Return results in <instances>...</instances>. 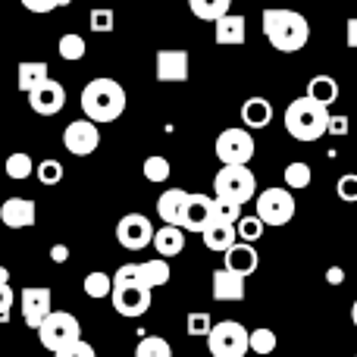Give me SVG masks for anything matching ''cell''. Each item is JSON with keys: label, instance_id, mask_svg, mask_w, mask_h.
I'll return each mask as SVG.
<instances>
[{"label": "cell", "instance_id": "d4e9b609", "mask_svg": "<svg viewBox=\"0 0 357 357\" xmlns=\"http://www.w3.org/2000/svg\"><path fill=\"white\" fill-rule=\"evenodd\" d=\"M169 276H173V270H169L167 257H160V260H144V264H138V282L148 285L151 291L160 289V285H167Z\"/></svg>", "mask_w": 357, "mask_h": 357}, {"label": "cell", "instance_id": "30bf717a", "mask_svg": "<svg viewBox=\"0 0 357 357\" xmlns=\"http://www.w3.org/2000/svg\"><path fill=\"white\" fill-rule=\"evenodd\" d=\"M63 148H66L73 157L94 154V151L100 148V129H98V123H91L88 116L69 123L66 129H63Z\"/></svg>", "mask_w": 357, "mask_h": 357}, {"label": "cell", "instance_id": "7402d4cb", "mask_svg": "<svg viewBox=\"0 0 357 357\" xmlns=\"http://www.w3.org/2000/svg\"><path fill=\"white\" fill-rule=\"evenodd\" d=\"M151 245L157 248V254L160 257H178V254L185 251V229L182 226H167L163 222V229H157L154 232V241Z\"/></svg>", "mask_w": 357, "mask_h": 357}, {"label": "cell", "instance_id": "277c9868", "mask_svg": "<svg viewBox=\"0 0 357 357\" xmlns=\"http://www.w3.org/2000/svg\"><path fill=\"white\" fill-rule=\"evenodd\" d=\"M213 191L220 201H232L238 207H245L248 201L257 197V178L245 163H222L213 178Z\"/></svg>", "mask_w": 357, "mask_h": 357}, {"label": "cell", "instance_id": "83f0119b", "mask_svg": "<svg viewBox=\"0 0 357 357\" xmlns=\"http://www.w3.org/2000/svg\"><path fill=\"white\" fill-rule=\"evenodd\" d=\"M135 357H173V345L160 335H144L135 345Z\"/></svg>", "mask_w": 357, "mask_h": 357}, {"label": "cell", "instance_id": "484cf974", "mask_svg": "<svg viewBox=\"0 0 357 357\" xmlns=\"http://www.w3.org/2000/svg\"><path fill=\"white\" fill-rule=\"evenodd\" d=\"M339 82L333 79V75H314V79L307 82V98H314L317 104L323 107H333L335 100H339Z\"/></svg>", "mask_w": 357, "mask_h": 357}, {"label": "cell", "instance_id": "836d02e7", "mask_svg": "<svg viewBox=\"0 0 357 357\" xmlns=\"http://www.w3.org/2000/svg\"><path fill=\"white\" fill-rule=\"evenodd\" d=\"M264 220H260L257 213L254 216H241L238 222H235V232H238V241H260V235H264Z\"/></svg>", "mask_w": 357, "mask_h": 357}, {"label": "cell", "instance_id": "5b68a950", "mask_svg": "<svg viewBox=\"0 0 357 357\" xmlns=\"http://www.w3.org/2000/svg\"><path fill=\"white\" fill-rule=\"evenodd\" d=\"M207 351L213 357H245L251 351V333L238 320L213 323L207 335Z\"/></svg>", "mask_w": 357, "mask_h": 357}, {"label": "cell", "instance_id": "e575fe53", "mask_svg": "<svg viewBox=\"0 0 357 357\" xmlns=\"http://www.w3.org/2000/svg\"><path fill=\"white\" fill-rule=\"evenodd\" d=\"M276 345H279V339H276V333L273 329H266V326H260V329H254L251 333V351L254 354H273L276 351Z\"/></svg>", "mask_w": 357, "mask_h": 357}, {"label": "cell", "instance_id": "ee69618b", "mask_svg": "<svg viewBox=\"0 0 357 357\" xmlns=\"http://www.w3.org/2000/svg\"><path fill=\"white\" fill-rule=\"evenodd\" d=\"M13 301H16V295H13L10 282H0V314H10Z\"/></svg>", "mask_w": 357, "mask_h": 357}, {"label": "cell", "instance_id": "9c48e42d", "mask_svg": "<svg viewBox=\"0 0 357 357\" xmlns=\"http://www.w3.org/2000/svg\"><path fill=\"white\" fill-rule=\"evenodd\" d=\"M216 157H220V163H251L254 151H257V144H254V135L251 129H222L220 135H216Z\"/></svg>", "mask_w": 357, "mask_h": 357}, {"label": "cell", "instance_id": "52a82bcc", "mask_svg": "<svg viewBox=\"0 0 357 357\" xmlns=\"http://www.w3.org/2000/svg\"><path fill=\"white\" fill-rule=\"evenodd\" d=\"M79 339H82V323L75 320L73 314H66V310H50V314L44 317V323L38 326V342L54 354Z\"/></svg>", "mask_w": 357, "mask_h": 357}, {"label": "cell", "instance_id": "ac0fdd59", "mask_svg": "<svg viewBox=\"0 0 357 357\" xmlns=\"http://www.w3.org/2000/svg\"><path fill=\"white\" fill-rule=\"evenodd\" d=\"M222 257H226V264L222 266H229L232 273H238V276H245V279L254 276L257 266H260V254H257V248H254L251 241H235Z\"/></svg>", "mask_w": 357, "mask_h": 357}, {"label": "cell", "instance_id": "44dd1931", "mask_svg": "<svg viewBox=\"0 0 357 357\" xmlns=\"http://www.w3.org/2000/svg\"><path fill=\"white\" fill-rule=\"evenodd\" d=\"M204 245L210 248V251H220L226 254L229 248L238 241V232H235V222H222V220H210V226L201 232Z\"/></svg>", "mask_w": 357, "mask_h": 357}, {"label": "cell", "instance_id": "8992f818", "mask_svg": "<svg viewBox=\"0 0 357 357\" xmlns=\"http://www.w3.org/2000/svg\"><path fill=\"white\" fill-rule=\"evenodd\" d=\"M254 207H257V216L264 220V226H285V222L295 220V195L285 185H273V188H264L257 197H254Z\"/></svg>", "mask_w": 357, "mask_h": 357}, {"label": "cell", "instance_id": "f546056e", "mask_svg": "<svg viewBox=\"0 0 357 357\" xmlns=\"http://www.w3.org/2000/svg\"><path fill=\"white\" fill-rule=\"evenodd\" d=\"M56 50H60V56H63V60L75 63V60H82V56L88 54V44H85V38H82V35H75V31H69V35H63V38H60V44H56Z\"/></svg>", "mask_w": 357, "mask_h": 357}, {"label": "cell", "instance_id": "f6af8a7d", "mask_svg": "<svg viewBox=\"0 0 357 357\" xmlns=\"http://www.w3.org/2000/svg\"><path fill=\"white\" fill-rule=\"evenodd\" d=\"M345 41H348V47H357V16L348 19V25H345Z\"/></svg>", "mask_w": 357, "mask_h": 357}, {"label": "cell", "instance_id": "c3c4849f", "mask_svg": "<svg viewBox=\"0 0 357 357\" xmlns=\"http://www.w3.org/2000/svg\"><path fill=\"white\" fill-rule=\"evenodd\" d=\"M351 323H354V329H357V301L351 304Z\"/></svg>", "mask_w": 357, "mask_h": 357}, {"label": "cell", "instance_id": "b9f144b4", "mask_svg": "<svg viewBox=\"0 0 357 357\" xmlns=\"http://www.w3.org/2000/svg\"><path fill=\"white\" fill-rule=\"evenodd\" d=\"M54 357H98L94 354V348L88 345V342H73V345H66V348H60V351H56Z\"/></svg>", "mask_w": 357, "mask_h": 357}, {"label": "cell", "instance_id": "74e56055", "mask_svg": "<svg viewBox=\"0 0 357 357\" xmlns=\"http://www.w3.org/2000/svg\"><path fill=\"white\" fill-rule=\"evenodd\" d=\"M35 176H38L41 185H56L63 178V163L60 160H44L41 167L35 169Z\"/></svg>", "mask_w": 357, "mask_h": 357}, {"label": "cell", "instance_id": "60d3db41", "mask_svg": "<svg viewBox=\"0 0 357 357\" xmlns=\"http://www.w3.org/2000/svg\"><path fill=\"white\" fill-rule=\"evenodd\" d=\"M19 3L29 13H54V10H60V6H69L73 0H19Z\"/></svg>", "mask_w": 357, "mask_h": 357}, {"label": "cell", "instance_id": "4dcf8cb0", "mask_svg": "<svg viewBox=\"0 0 357 357\" xmlns=\"http://www.w3.org/2000/svg\"><path fill=\"white\" fill-rule=\"evenodd\" d=\"M3 169H6V176H10V178H16V182H25V178L35 173V163H31L29 154H22V151H19V154L6 157Z\"/></svg>", "mask_w": 357, "mask_h": 357}, {"label": "cell", "instance_id": "7c38bea8", "mask_svg": "<svg viewBox=\"0 0 357 357\" xmlns=\"http://www.w3.org/2000/svg\"><path fill=\"white\" fill-rule=\"evenodd\" d=\"M188 50L182 47H163L157 50V60H154V69H157V82H167V85H178V82H188Z\"/></svg>", "mask_w": 357, "mask_h": 357}, {"label": "cell", "instance_id": "4fadbf2b", "mask_svg": "<svg viewBox=\"0 0 357 357\" xmlns=\"http://www.w3.org/2000/svg\"><path fill=\"white\" fill-rule=\"evenodd\" d=\"M54 310V295H50V289H44V285H29V289H22V320L29 329H35L44 323V317Z\"/></svg>", "mask_w": 357, "mask_h": 357}, {"label": "cell", "instance_id": "bcb514c9", "mask_svg": "<svg viewBox=\"0 0 357 357\" xmlns=\"http://www.w3.org/2000/svg\"><path fill=\"white\" fill-rule=\"evenodd\" d=\"M50 257H54V264H66L69 248L66 245H54V248H50Z\"/></svg>", "mask_w": 357, "mask_h": 357}, {"label": "cell", "instance_id": "7a4b0ae2", "mask_svg": "<svg viewBox=\"0 0 357 357\" xmlns=\"http://www.w3.org/2000/svg\"><path fill=\"white\" fill-rule=\"evenodd\" d=\"M82 113H85L91 123H116L126 113V88L116 79H91L82 88Z\"/></svg>", "mask_w": 357, "mask_h": 357}, {"label": "cell", "instance_id": "7bdbcfd3", "mask_svg": "<svg viewBox=\"0 0 357 357\" xmlns=\"http://www.w3.org/2000/svg\"><path fill=\"white\" fill-rule=\"evenodd\" d=\"M348 129H351V126H348V116H333V113H329V129H326V135H348Z\"/></svg>", "mask_w": 357, "mask_h": 357}, {"label": "cell", "instance_id": "cb8c5ba5", "mask_svg": "<svg viewBox=\"0 0 357 357\" xmlns=\"http://www.w3.org/2000/svg\"><path fill=\"white\" fill-rule=\"evenodd\" d=\"M16 85H19V91H25V94H31L35 88H41L44 82L50 79V69H47V63H41V60H22L19 63V69H16Z\"/></svg>", "mask_w": 357, "mask_h": 357}, {"label": "cell", "instance_id": "ffe728a7", "mask_svg": "<svg viewBox=\"0 0 357 357\" xmlns=\"http://www.w3.org/2000/svg\"><path fill=\"white\" fill-rule=\"evenodd\" d=\"M185 207H188V191H182V188H167L157 197V213H160V220L167 226H182Z\"/></svg>", "mask_w": 357, "mask_h": 357}, {"label": "cell", "instance_id": "ab89813d", "mask_svg": "<svg viewBox=\"0 0 357 357\" xmlns=\"http://www.w3.org/2000/svg\"><path fill=\"white\" fill-rule=\"evenodd\" d=\"M213 220H222V222H238L241 220V207L232 201H213Z\"/></svg>", "mask_w": 357, "mask_h": 357}, {"label": "cell", "instance_id": "681fc988", "mask_svg": "<svg viewBox=\"0 0 357 357\" xmlns=\"http://www.w3.org/2000/svg\"><path fill=\"white\" fill-rule=\"evenodd\" d=\"M354 357H357V354H354Z\"/></svg>", "mask_w": 357, "mask_h": 357}, {"label": "cell", "instance_id": "3957f363", "mask_svg": "<svg viewBox=\"0 0 357 357\" xmlns=\"http://www.w3.org/2000/svg\"><path fill=\"white\" fill-rule=\"evenodd\" d=\"M285 129L295 142H320L329 129V107L317 104L314 98H298L285 107Z\"/></svg>", "mask_w": 357, "mask_h": 357}, {"label": "cell", "instance_id": "f35d334b", "mask_svg": "<svg viewBox=\"0 0 357 357\" xmlns=\"http://www.w3.org/2000/svg\"><path fill=\"white\" fill-rule=\"evenodd\" d=\"M335 195L345 204H357V173H345L335 182Z\"/></svg>", "mask_w": 357, "mask_h": 357}, {"label": "cell", "instance_id": "d590c367", "mask_svg": "<svg viewBox=\"0 0 357 357\" xmlns=\"http://www.w3.org/2000/svg\"><path fill=\"white\" fill-rule=\"evenodd\" d=\"M185 329H188V335H204V339H207L210 329H213L210 314H204V310H191L188 320H185Z\"/></svg>", "mask_w": 357, "mask_h": 357}, {"label": "cell", "instance_id": "603a6c76", "mask_svg": "<svg viewBox=\"0 0 357 357\" xmlns=\"http://www.w3.org/2000/svg\"><path fill=\"white\" fill-rule=\"evenodd\" d=\"M241 123L245 129H266L273 123V104L266 98H248L241 104Z\"/></svg>", "mask_w": 357, "mask_h": 357}, {"label": "cell", "instance_id": "f1b7e54d", "mask_svg": "<svg viewBox=\"0 0 357 357\" xmlns=\"http://www.w3.org/2000/svg\"><path fill=\"white\" fill-rule=\"evenodd\" d=\"M310 178H314V173H310V163L295 160V163H289V167H285V188L301 191V188H307V185H310Z\"/></svg>", "mask_w": 357, "mask_h": 357}, {"label": "cell", "instance_id": "d6986e66", "mask_svg": "<svg viewBox=\"0 0 357 357\" xmlns=\"http://www.w3.org/2000/svg\"><path fill=\"white\" fill-rule=\"evenodd\" d=\"M213 201L216 197H207V195H188L182 229H188V232H204V229L210 226V220H213Z\"/></svg>", "mask_w": 357, "mask_h": 357}, {"label": "cell", "instance_id": "7dc6e473", "mask_svg": "<svg viewBox=\"0 0 357 357\" xmlns=\"http://www.w3.org/2000/svg\"><path fill=\"white\" fill-rule=\"evenodd\" d=\"M326 279H329V282H335V285L345 282V270H342V266H329V270H326Z\"/></svg>", "mask_w": 357, "mask_h": 357}, {"label": "cell", "instance_id": "8fae6325", "mask_svg": "<svg viewBox=\"0 0 357 357\" xmlns=\"http://www.w3.org/2000/svg\"><path fill=\"white\" fill-rule=\"evenodd\" d=\"M154 222L142 213H126L123 220L116 222V241L126 248V251H142L154 241Z\"/></svg>", "mask_w": 357, "mask_h": 357}, {"label": "cell", "instance_id": "5bb4252c", "mask_svg": "<svg viewBox=\"0 0 357 357\" xmlns=\"http://www.w3.org/2000/svg\"><path fill=\"white\" fill-rule=\"evenodd\" d=\"M0 222L6 229H31L38 222V204L31 197H6L0 204Z\"/></svg>", "mask_w": 357, "mask_h": 357}, {"label": "cell", "instance_id": "ba28073f", "mask_svg": "<svg viewBox=\"0 0 357 357\" xmlns=\"http://www.w3.org/2000/svg\"><path fill=\"white\" fill-rule=\"evenodd\" d=\"M113 310L119 317H142L151 310V289L142 285L138 279H113V291H110Z\"/></svg>", "mask_w": 357, "mask_h": 357}, {"label": "cell", "instance_id": "e0dca14e", "mask_svg": "<svg viewBox=\"0 0 357 357\" xmlns=\"http://www.w3.org/2000/svg\"><path fill=\"white\" fill-rule=\"evenodd\" d=\"M210 285H213V289H210L213 291V301H245V276L232 273L229 266L213 270Z\"/></svg>", "mask_w": 357, "mask_h": 357}, {"label": "cell", "instance_id": "1f68e13d", "mask_svg": "<svg viewBox=\"0 0 357 357\" xmlns=\"http://www.w3.org/2000/svg\"><path fill=\"white\" fill-rule=\"evenodd\" d=\"M82 285H85V295H88V298H110V291H113V276H107V273L94 270V273H88Z\"/></svg>", "mask_w": 357, "mask_h": 357}, {"label": "cell", "instance_id": "d6a6232c", "mask_svg": "<svg viewBox=\"0 0 357 357\" xmlns=\"http://www.w3.org/2000/svg\"><path fill=\"white\" fill-rule=\"evenodd\" d=\"M142 173H144V178H148V182L163 185V182H167V178H169V173H173V167H169V160H167V157L154 154V157H148V160H144Z\"/></svg>", "mask_w": 357, "mask_h": 357}, {"label": "cell", "instance_id": "6da1fadb", "mask_svg": "<svg viewBox=\"0 0 357 357\" xmlns=\"http://www.w3.org/2000/svg\"><path fill=\"white\" fill-rule=\"evenodd\" d=\"M260 25L264 35L279 54H298L310 38V22L304 19V13L289 10V6H266L260 13Z\"/></svg>", "mask_w": 357, "mask_h": 357}, {"label": "cell", "instance_id": "8d00e7d4", "mask_svg": "<svg viewBox=\"0 0 357 357\" xmlns=\"http://www.w3.org/2000/svg\"><path fill=\"white\" fill-rule=\"evenodd\" d=\"M88 25H91V31H100V35H107V31H113V25H116V16H113V10H91V16H88Z\"/></svg>", "mask_w": 357, "mask_h": 357}, {"label": "cell", "instance_id": "9a60e30c", "mask_svg": "<svg viewBox=\"0 0 357 357\" xmlns=\"http://www.w3.org/2000/svg\"><path fill=\"white\" fill-rule=\"evenodd\" d=\"M29 107L38 116H56V113L66 107V88H63L60 82L47 79L41 88H35V91L29 94Z\"/></svg>", "mask_w": 357, "mask_h": 357}, {"label": "cell", "instance_id": "2e32d148", "mask_svg": "<svg viewBox=\"0 0 357 357\" xmlns=\"http://www.w3.org/2000/svg\"><path fill=\"white\" fill-rule=\"evenodd\" d=\"M248 38V19L238 16V13H226L213 22V41L220 47H238Z\"/></svg>", "mask_w": 357, "mask_h": 357}, {"label": "cell", "instance_id": "4316f807", "mask_svg": "<svg viewBox=\"0 0 357 357\" xmlns=\"http://www.w3.org/2000/svg\"><path fill=\"white\" fill-rule=\"evenodd\" d=\"M188 10L204 22H216L220 16H226L232 10V0H188Z\"/></svg>", "mask_w": 357, "mask_h": 357}]
</instances>
